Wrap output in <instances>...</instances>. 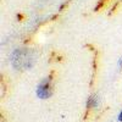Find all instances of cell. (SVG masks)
<instances>
[{
  "label": "cell",
  "mask_w": 122,
  "mask_h": 122,
  "mask_svg": "<svg viewBox=\"0 0 122 122\" xmlns=\"http://www.w3.org/2000/svg\"><path fill=\"white\" fill-rule=\"evenodd\" d=\"M54 93V86H53V79L51 77H45L38 83L36 88V94L39 99H49Z\"/></svg>",
  "instance_id": "6da1fadb"
},
{
  "label": "cell",
  "mask_w": 122,
  "mask_h": 122,
  "mask_svg": "<svg viewBox=\"0 0 122 122\" xmlns=\"http://www.w3.org/2000/svg\"><path fill=\"white\" fill-rule=\"evenodd\" d=\"M100 106V98L98 94H92L87 100V107L89 109H97Z\"/></svg>",
  "instance_id": "7a4b0ae2"
},
{
  "label": "cell",
  "mask_w": 122,
  "mask_h": 122,
  "mask_svg": "<svg viewBox=\"0 0 122 122\" xmlns=\"http://www.w3.org/2000/svg\"><path fill=\"white\" fill-rule=\"evenodd\" d=\"M117 121L118 122H122V110L118 112V115H117Z\"/></svg>",
  "instance_id": "3957f363"
},
{
  "label": "cell",
  "mask_w": 122,
  "mask_h": 122,
  "mask_svg": "<svg viewBox=\"0 0 122 122\" xmlns=\"http://www.w3.org/2000/svg\"><path fill=\"white\" fill-rule=\"evenodd\" d=\"M118 67H121V68H122V57L118 60Z\"/></svg>",
  "instance_id": "277c9868"
}]
</instances>
